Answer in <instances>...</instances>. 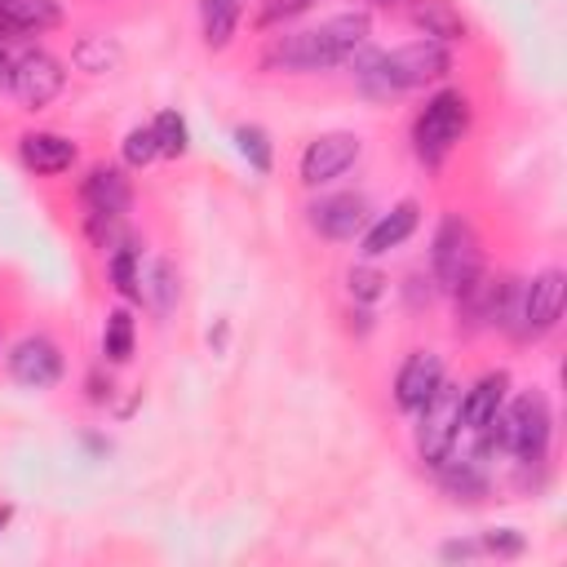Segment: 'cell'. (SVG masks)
<instances>
[{
    "label": "cell",
    "instance_id": "cell-1",
    "mask_svg": "<svg viewBox=\"0 0 567 567\" xmlns=\"http://www.w3.org/2000/svg\"><path fill=\"white\" fill-rule=\"evenodd\" d=\"M368 44V13H337L310 31L279 35L266 49V66L279 71H332Z\"/></svg>",
    "mask_w": 567,
    "mask_h": 567
},
{
    "label": "cell",
    "instance_id": "cell-2",
    "mask_svg": "<svg viewBox=\"0 0 567 567\" xmlns=\"http://www.w3.org/2000/svg\"><path fill=\"white\" fill-rule=\"evenodd\" d=\"M470 128V97L461 89L434 93L412 120V151L421 164H439Z\"/></svg>",
    "mask_w": 567,
    "mask_h": 567
},
{
    "label": "cell",
    "instance_id": "cell-3",
    "mask_svg": "<svg viewBox=\"0 0 567 567\" xmlns=\"http://www.w3.org/2000/svg\"><path fill=\"white\" fill-rule=\"evenodd\" d=\"M430 270H434V284L447 292H461L483 270V244L461 213H447L439 221L434 248H430Z\"/></svg>",
    "mask_w": 567,
    "mask_h": 567
},
{
    "label": "cell",
    "instance_id": "cell-4",
    "mask_svg": "<svg viewBox=\"0 0 567 567\" xmlns=\"http://www.w3.org/2000/svg\"><path fill=\"white\" fill-rule=\"evenodd\" d=\"M549 434H554V416H549V399L540 390H523L501 412V447L518 465H540L549 452Z\"/></svg>",
    "mask_w": 567,
    "mask_h": 567
},
{
    "label": "cell",
    "instance_id": "cell-5",
    "mask_svg": "<svg viewBox=\"0 0 567 567\" xmlns=\"http://www.w3.org/2000/svg\"><path fill=\"white\" fill-rule=\"evenodd\" d=\"M563 292H567V279H563V270L558 266H549V270H540L527 288H518V297H514V315H509V332L514 337H545L558 319H563Z\"/></svg>",
    "mask_w": 567,
    "mask_h": 567
},
{
    "label": "cell",
    "instance_id": "cell-6",
    "mask_svg": "<svg viewBox=\"0 0 567 567\" xmlns=\"http://www.w3.org/2000/svg\"><path fill=\"white\" fill-rule=\"evenodd\" d=\"M461 385L439 381V390L416 408V452L425 465H439L461 430Z\"/></svg>",
    "mask_w": 567,
    "mask_h": 567
},
{
    "label": "cell",
    "instance_id": "cell-7",
    "mask_svg": "<svg viewBox=\"0 0 567 567\" xmlns=\"http://www.w3.org/2000/svg\"><path fill=\"white\" fill-rule=\"evenodd\" d=\"M62 84H66V71H62V62H58L53 53H44V49H22V53L13 58L9 93H13L27 111L49 106V102L62 93Z\"/></svg>",
    "mask_w": 567,
    "mask_h": 567
},
{
    "label": "cell",
    "instance_id": "cell-8",
    "mask_svg": "<svg viewBox=\"0 0 567 567\" xmlns=\"http://www.w3.org/2000/svg\"><path fill=\"white\" fill-rule=\"evenodd\" d=\"M359 137L354 133H323L301 151V182L306 186H328L337 182L354 159H359Z\"/></svg>",
    "mask_w": 567,
    "mask_h": 567
},
{
    "label": "cell",
    "instance_id": "cell-9",
    "mask_svg": "<svg viewBox=\"0 0 567 567\" xmlns=\"http://www.w3.org/2000/svg\"><path fill=\"white\" fill-rule=\"evenodd\" d=\"M9 377L27 390H49L62 381V350L49 337H22L9 350Z\"/></svg>",
    "mask_w": 567,
    "mask_h": 567
},
{
    "label": "cell",
    "instance_id": "cell-10",
    "mask_svg": "<svg viewBox=\"0 0 567 567\" xmlns=\"http://www.w3.org/2000/svg\"><path fill=\"white\" fill-rule=\"evenodd\" d=\"M306 221L323 239H354L368 226V204H363V195H323L306 208Z\"/></svg>",
    "mask_w": 567,
    "mask_h": 567
},
{
    "label": "cell",
    "instance_id": "cell-11",
    "mask_svg": "<svg viewBox=\"0 0 567 567\" xmlns=\"http://www.w3.org/2000/svg\"><path fill=\"white\" fill-rule=\"evenodd\" d=\"M439 381H443V359H439L434 350H412V354L403 359L399 377H394V403H399L403 412H416V408L439 390Z\"/></svg>",
    "mask_w": 567,
    "mask_h": 567
},
{
    "label": "cell",
    "instance_id": "cell-12",
    "mask_svg": "<svg viewBox=\"0 0 567 567\" xmlns=\"http://www.w3.org/2000/svg\"><path fill=\"white\" fill-rule=\"evenodd\" d=\"M80 195H84V208H89V213H111V217H124L128 204H133V186H128L124 168H115V164L89 168Z\"/></svg>",
    "mask_w": 567,
    "mask_h": 567
},
{
    "label": "cell",
    "instance_id": "cell-13",
    "mask_svg": "<svg viewBox=\"0 0 567 567\" xmlns=\"http://www.w3.org/2000/svg\"><path fill=\"white\" fill-rule=\"evenodd\" d=\"M18 155H22V164H27L31 173L53 177V173H66V168L75 164V142L62 137V133H22Z\"/></svg>",
    "mask_w": 567,
    "mask_h": 567
},
{
    "label": "cell",
    "instance_id": "cell-14",
    "mask_svg": "<svg viewBox=\"0 0 567 567\" xmlns=\"http://www.w3.org/2000/svg\"><path fill=\"white\" fill-rule=\"evenodd\" d=\"M416 221H421V208H416V199H403V204H394L385 217H377L372 226H363V257H381V252H390V248H399L412 230H416Z\"/></svg>",
    "mask_w": 567,
    "mask_h": 567
},
{
    "label": "cell",
    "instance_id": "cell-15",
    "mask_svg": "<svg viewBox=\"0 0 567 567\" xmlns=\"http://www.w3.org/2000/svg\"><path fill=\"white\" fill-rule=\"evenodd\" d=\"M137 301H142L155 319H164V315L177 306V270H173V261L151 257V261L137 266Z\"/></svg>",
    "mask_w": 567,
    "mask_h": 567
},
{
    "label": "cell",
    "instance_id": "cell-16",
    "mask_svg": "<svg viewBox=\"0 0 567 567\" xmlns=\"http://www.w3.org/2000/svg\"><path fill=\"white\" fill-rule=\"evenodd\" d=\"M505 390H509V372H487V377H478V381L461 394V425H465V430H483V425L501 412Z\"/></svg>",
    "mask_w": 567,
    "mask_h": 567
},
{
    "label": "cell",
    "instance_id": "cell-17",
    "mask_svg": "<svg viewBox=\"0 0 567 567\" xmlns=\"http://www.w3.org/2000/svg\"><path fill=\"white\" fill-rule=\"evenodd\" d=\"M0 18L9 35H40L62 22V9L58 0H0Z\"/></svg>",
    "mask_w": 567,
    "mask_h": 567
},
{
    "label": "cell",
    "instance_id": "cell-18",
    "mask_svg": "<svg viewBox=\"0 0 567 567\" xmlns=\"http://www.w3.org/2000/svg\"><path fill=\"white\" fill-rule=\"evenodd\" d=\"M412 22H416L430 40H439V44L465 35V18H461L447 0H416V4H412Z\"/></svg>",
    "mask_w": 567,
    "mask_h": 567
},
{
    "label": "cell",
    "instance_id": "cell-19",
    "mask_svg": "<svg viewBox=\"0 0 567 567\" xmlns=\"http://www.w3.org/2000/svg\"><path fill=\"white\" fill-rule=\"evenodd\" d=\"M199 27L208 49H226L239 27V0H199Z\"/></svg>",
    "mask_w": 567,
    "mask_h": 567
},
{
    "label": "cell",
    "instance_id": "cell-20",
    "mask_svg": "<svg viewBox=\"0 0 567 567\" xmlns=\"http://www.w3.org/2000/svg\"><path fill=\"white\" fill-rule=\"evenodd\" d=\"M137 266H142V248L133 239H124L120 248H111L106 270H111V284H115L120 297H137Z\"/></svg>",
    "mask_w": 567,
    "mask_h": 567
},
{
    "label": "cell",
    "instance_id": "cell-21",
    "mask_svg": "<svg viewBox=\"0 0 567 567\" xmlns=\"http://www.w3.org/2000/svg\"><path fill=\"white\" fill-rule=\"evenodd\" d=\"M102 354L111 363H124L133 354V315L128 310H111L106 328H102Z\"/></svg>",
    "mask_w": 567,
    "mask_h": 567
},
{
    "label": "cell",
    "instance_id": "cell-22",
    "mask_svg": "<svg viewBox=\"0 0 567 567\" xmlns=\"http://www.w3.org/2000/svg\"><path fill=\"white\" fill-rule=\"evenodd\" d=\"M151 128H155V146H159V155H168V159L186 155V146H190V133H186V120H182L177 111H159Z\"/></svg>",
    "mask_w": 567,
    "mask_h": 567
},
{
    "label": "cell",
    "instance_id": "cell-23",
    "mask_svg": "<svg viewBox=\"0 0 567 567\" xmlns=\"http://www.w3.org/2000/svg\"><path fill=\"white\" fill-rule=\"evenodd\" d=\"M120 62V49L106 40V35H84L80 44H75V66L80 71H106V66H115Z\"/></svg>",
    "mask_w": 567,
    "mask_h": 567
},
{
    "label": "cell",
    "instance_id": "cell-24",
    "mask_svg": "<svg viewBox=\"0 0 567 567\" xmlns=\"http://www.w3.org/2000/svg\"><path fill=\"white\" fill-rule=\"evenodd\" d=\"M235 146H239V155H244L257 173H270V137H266V128L239 124V128H235Z\"/></svg>",
    "mask_w": 567,
    "mask_h": 567
},
{
    "label": "cell",
    "instance_id": "cell-25",
    "mask_svg": "<svg viewBox=\"0 0 567 567\" xmlns=\"http://www.w3.org/2000/svg\"><path fill=\"white\" fill-rule=\"evenodd\" d=\"M155 155H159V146H155V128H151V124L128 128V137H124V164H128V168H146Z\"/></svg>",
    "mask_w": 567,
    "mask_h": 567
},
{
    "label": "cell",
    "instance_id": "cell-26",
    "mask_svg": "<svg viewBox=\"0 0 567 567\" xmlns=\"http://www.w3.org/2000/svg\"><path fill=\"white\" fill-rule=\"evenodd\" d=\"M385 292V275L381 270H372V266H354L350 270V297L354 301H377Z\"/></svg>",
    "mask_w": 567,
    "mask_h": 567
},
{
    "label": "cell",
    "instance_id": "cell-27",
    "mask_svg": "<svg viewBox=\"0 0 567 567\" xmlns=\"http://www.w3.org/2000/svg\"><path fill=\"white\" fill-rule=\"evenodd\" d=\"M523 536L514 532V527H492L483 540H478V549H487V554H501V558H514V554H523Z\"/></svg>",
    "mask_w": 567,
    "mask_h": 567
},
{
    "label": "cell",
    "instance_id": "cell-28",
    "mask_svg": "<svg viewBox=\"0 0 567 567\" xmlns=\"http://www.w3.org/2000/svg\"><path fill=\"white\" fill-rule=\"evenodd\" d=\"M315 0H270L266 9H261V22L270 27V22H279V18H292V13H306Z\"/></svg>",
    "mask_w": 567,
    "mask_h": 567
},
{
    "label": "cell",
    "instance_id": "cell-29",
    "mask_svg": "<svg viewBox=\"0 0 567 567\" xmlns=\"http://www.w3.org/2000/svg\"><path fill=\"white\" fill-rule=\"evenodd\" d=\"M9 80H13V53L0 44V93L9 89Z\"/></svg>",
    "mask_w": 567,
    "mask_h": 567
},
{
    "label": "cell",
    "instance_id": "cell-30",
    "mask_svg": "<svg viewBox=\"0 0 567 567\" xmlns=\"http://www.w3.org/2000/svg\"><path fill=\"white\" fill-rule=\"evenodd\" d=\"M478 545H470V540H452V545H443V558H470Z\"/></svg>",
    "mask_w": 567,
    "mask_h": 567
},
{
    "label": "cell",
    "instance_id": "cell-31",
    "mask_svg": "<svg viewBox=\"0 0 567 567\" xmlns=\"http://www.w3.org/2000/svg\"><path fill=\"white\" fill-rule=\"evenodd\" d=\"M9 518H13V509H9V505H0V532L9 527Z\"/></svg>",
    "mask_w": 567,
    "mask_h": 567
},
{
    "label": "cell",
    "instance_id": "cell-32",
    "mask_svg": "<svg viewBox=\"0 0 567 567\" xmlns=\"http://www.w3.org/2000/svg\"><path fill=\"white\" fill-rule=\"evenodd\" d=\"M368 4H381L385 9V4H399V0H368Z\"/></svg>",
    "mask_w": 567,
    "mask_h": 567
},
{
    "label": "cell",
    "instance_id": "cell-33",
    "mask_svg": "<svg viewBox=\"0 0 567 567\" xmlns=\"http://www.w3.org/2000/svg\"><path fill=\"white\" fill-rule=\"evenodd\" d=\"M4 35H9V27H4V18H0V40H4Z\"/></svg>",
    "mask_w": 567,
    "mask_h": 567
}]
</instances>
